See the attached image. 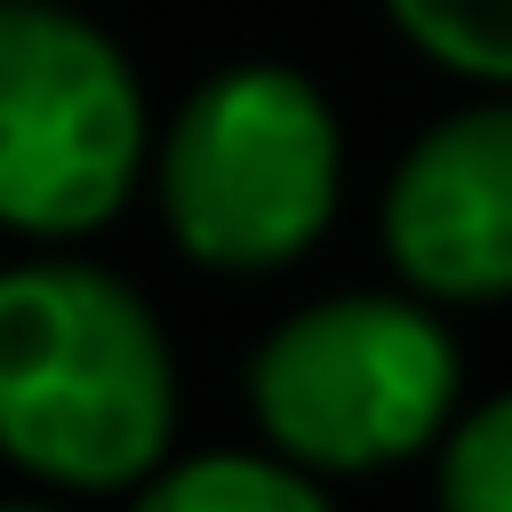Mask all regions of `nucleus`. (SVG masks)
<instances>
[{
    "label": "nucleus",
    "instance_id": "nucleus-2",
    "mask_svg": "<svg viewBox=\"0 0 512 512\" xmlns=\"http://www.w3.org/2000/svg\"><path fill=\"white\" fill-rule=\"evenodd\" d=\"M152 200L200 272H288L344 200L336 104L272 56L208 72L152 136Z\"/></svg>",
    "mask_w": 512,
    "mask_h": 512
},
{
    "label": "nucleus",
    "instance_id": "nucleus-5",
    "mask_svg": "<svg viewBox=\"0 0 512 512\" xmlns=\"http://www.w3.org/2000/svg\"><path fill=\"white\" fill-rule=\"evenodd\" d=\"M392 272L448 304L512 296V96L456 104L408 136L376 208Z\"/></svg>",
    "mask_w": 512,
    "mask_h": 512
},
{
    "label": "nucleus",
    "instance_id": "nucleus-1",
    "mask_svg": "<svg viewBox=\"0 0 512 512\" xmlns=\"http://www.w3.org/2000/svg\"><path fill=\"white\" fill-rule=\"evenodd\" d=\"M176 448V352L88 256L0 264V456L64 496H120Z\"/></svg>",
    "mask_w": 512,
    "mask_h": 512
},
{
    "label": "nucleus",
    "instance_id": "nucleus-6",
    "mask_svg": "<svg viewBox=\"0 0 512 512\" xmlns=\"http://www.w3.org/2000/svg\"><path fill=\"white\" fill-rule=\"evenodd\" d=\"M128 512H336L320 472L280 448H192L136 480Z\"/></svg>",
    "mask_w": 512,
    "mask_h": 512
},
{
    "label": "nucleus",
    "instance_id": "nucleus-9",
    "mask_svg": "<svg viewBox=\"0 0 512 512\" xmlns=\"http://www.w3.org/2000/svg\"><path fill=\"white\" fill-rule=\"evenodd\" d=\"M0 512H64V504H32V496H8Z\"/></svg>",
    "mask_w": 512,
    "mask_h": 512
},
{
    "label": "nucleus",
    "instance_id": "nucleus-7",
    "mask_svg": "<svg viewBox=\"0 0 512 512\" xmlns=\"http://www.w3.org/2000/svg\"><path fill=\"white\" fill-rule=\"evenodd\" d=\"M384 16L424 64L512 96V0H384Z\"/></svg>",
    "mask_w": 512,
    "mask_h": 512
},
{
    "label": "nucleus",
    "instance_id": "nucleus-3",
    "mask_svg": "<svg viewBox=\"0 0 512 512\" xmlns=\"http://www.w3.org/2000/svg\"><path fill=\"white\" fill-rule=\"evenodd\" d=\"M248 416L264 448L320 480L432 456L464 408V352L432 296L344 288L296 304L248 352Z\"/></svg>",
    "mask_w": 512,
    "mask_h": 512
},
{
    "label": "nucleus",
    "instance_id": "nucleus-4",
    "mask_svg": "<svg viewBox=\"0 0 512 512\" xmlns=\"http://www.w3.org/2000/svg\"><path fill=\"white\" fill-rule=\"evenodd\" d=\"M152 160L120 40L64 0H0V232L88 240Z\"/></svg>",
    "mask_w": 512,
    "mask_h": 512
},
{
    "label": "nucleus",
    "instance_id": "nucleus-8",
    "mask_svg": "<svg viewBox=\"0 0 512 512\" xmlns=\"http://www.w3.org/2000/svg\"><path fill=\"white\" fill-rule=\"evenodd\" d=\"M432 496L440 512H512V392L456 408L432 448Z\"/></svg>",
    "mask_w": 512,
    "mask_h": 512
}]
</instances>
